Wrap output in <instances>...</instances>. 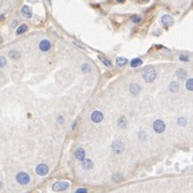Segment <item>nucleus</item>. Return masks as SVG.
<instances>
[{"label": "nucleus", "mask_w": 193, "mask_h": 193, "mask_svg": "<svg viewBox=\"0 0 193 193\" xmlns=\"http://www.w3.org/2000/svg\"><path fill=\"white\" fill-rule=\"evenodd\" d=\"M112 151L116 154H121L124 151V145H123V143L120 141V140L114 141L112 144Z\"/></svg>", "instance_id": "nucleus-4"}, {"label": "nucleus", "mask_w": 193, "mask_h": 193, "mask_svg": "<svg viewBox=\"0 0 193 193\" xmlns=\"http://www.w3.org/2000/svg\"><path fill=\"white\" fill-rule=\"evenodd\" d=\"M69 188V184L67 181H56L55 184L52 186V189L55 192H59V191H65Z\"/></svg>", "instance_id": "nucleus-3"}, {"label": "nucleus", "mask_w": 193, "mask_h": 193, "mask_svg": "<svg viewBox=\"0 0 193 193\" xmlns=\"http://www.w3.org/2000/svg\"><path fill=\"white\" fill-rule=\"evenodd\" d=\"M1 20H3V15H0V21H1Z\"/></svg>", "instance_id": "nucleus-34"}, {"label": "nucleus", "mask_w": 193, "mask_h": 193, "mask_svg": "<svg viewBox=\"0 0 193 193\" xmlns=\"http://www.w3.org/2000/svg\"><path fill=\"white\" fill-rule=\"evenodd\" d=\"M103 119H104L103 113L100 112L99 110H95V111H93L92 114H91V120L94 122V123H99V122L103 121Z\"/></svg>", "instance_id": "nucleus-7"}, {"label": "nucleus", "mask_w": 193, "mask_h": 193, "mask_svg": "<svg viewBox=\"0 0 193 193\" xmlns=\"http://www.w3.org/2000/svg\"><path fill=\"white\" fill-rule=\"evenodd\" d=\"M81 69H82V71L86 73V72H90L91 71V66L89 64H83L82 66H81Z\"/></svg>", "instance_id": "nucleus-22"}, {"label": "nucleus", "mask_w": 193, "mask_h": 193, "mask_svg": "<svg viewBox=\"0 0 193 193\" xmlns=\"http://www.w3.org/2000/svg\"><path fill=\"white\" fill-rule=\"evenodd\" d=\"M126 124H127V122H126V119L124 117H121L118 120V125L120 126V127H122V128H124L126 126Z\"/></svg>", "instance_id": "nucleus-19"}, {"label": "nucleus", "mask_w": 193, "mask_h": 193, "mask_svg": "<svg viewBox=\"0 0 193 193\" xmlns=\"http://www.w3.org/2000/svg\"><path fill=\"white\" fill-rule=\"evenodd\" d=\"M15 26H17V21H16V20L12 22V27H15Z\"/></svg>", "instance_id": "nucleus-30"}, {"label": "nucleus", "mask_w": 193, "mask_h": 193, "mask_svg": "<svg viewBox=\"0 0 193 193\" xmlns=\"http://www.w3.org/2000/svg\"><path fill=\"white\" fill-rule=\"evenodd\" d=\"M16 181H17L20 184L24 186V184H27L30 181V177H29V175H28L27 173H25V171H20V173H17V175H16Z\"/></svg>", "instance_id": "nucleus-2"}, {"label": "nucleus", "mask_w": 193, "mask_h": 193, "mask_svg": "<svg viewBox=\"0 0 193 193\" xmlns=\"http://www.w3.org/2000/svg\"><path fill=\"white\" fill-rule=\"evenodd\" d=\"M140 1H143V2H148L149 0H140Z\"/></svg>", "instance_id": "nucleus-35"}, {"label": "nucleus", "mask_w": 193, "mask_h": 193, "mask_svg": "<svg viewBox=\"0 0 193 193\" xmlns=\"http://www.w3.org/2000/svg\"><path fill=\"white\" fill-rule=\"evenodd\" d=\"M121 178H122V175L121 174H114V175H113V179L116 180V181H118V180H121Z\"/></svg>", "instance_id": "nucleus-28"}, {"label": "nucleus", "mask_w": 193, "mask_h": 193, "mask_svg": "<svg viewBox=\"0 0 193 193\" xmlns=\"http://www.w3.org/2000/svg\"><path fill=\"white\" fill-rule=\"evenodd\" d=\"M179 59H180V61H182V62H188V61H189V56H187V55H180Z\"/></svg>", "instance_id": "nucleus-27"}, {"label": "nucleus", "mask_w": 193, "mask_h": 193, "mask_svg": "<svg viewBox=\"0 0 193 193\" xmlns=\"http://www.w3.org/2000/svg\"><path fill=\"white\" fill-rule=\"evenodd\" d=\"M59 123H63V122H64V118L63 117H59Z\"/></svg>", "instance_id": "nucleus-31"}, {"label": "nucleus", "mask_w": 193, "mask_h": 193, "mask_svg": "<svg viewBox=\"0 0 193 193\" xmlns=\"http://www.w3.org/2000/svg\"><path fill=\"white\" fill-rule=\"evenodd\" d=\"M9 56L11 59H20V56H21V54L18 51H15V50H11L9 52Z\"/></svg>", "instance_id": "nucleus-16"}, {"label": "nucleus", "mask_w": 193, "mask_h": 193, "mask_svg": "<svg viewBox=\"0 0 193 193\" xmlns=\"http://www.w3.org/2000/svg\"><path fill=\"white\" fill-rule=\"evenodd\" d=\"M161 22L164 26H171V24L174 23V18L171 17L169 14H164L161 18Z\"/></svg>", "instance_id": "nucleus-8"}, {"label": "nucleus", "mask_w": 193, "mask_h": 193, "mask_svg": "<svg viewBox=\"0 0 193 193\" xmlns=\"http://www.w3.org/2000/svg\"><path fill=\"white\" fill-rule=\"evenodd\" d=\"M179 84L177 83V82H171V85H169V90H171V92H173V93H176L177 91L179 90Z\"/></svg>", "instance_id": "nucleus-15"}, {"label": "nucleus", "mask_w": 193, "mask_h": 193, "mask_svg": "<svg viewBox=\"0 0 193 193\" xmlns=\"http://www.w3.org/2000/svg\"><path fill=\"white\" fill-rule=\"evenodd\" d=\"M26 30H27V26H26V25H22V26H20L17 28L16 34H17V35H22L23 32H25Z\"/></svg>", "instance_id": "nucleus-21"}, {"label": "nucleus", "mask_w": 193, "mask_h": 193, "mask_svg": "<svg viewBox=\"0 0 193 193\" xmlns=\"http://www.w3.org/2000/svg\"><path fill=\"white\" fill-rule=\"evenodd\" d=\"M21 12H22V14L25 17L27 18L32 17V10H30V8H29L28 5H24L22 8V10H21Z\"/></svg>", "instance_id": "nucleus-11"}, {"label": "nucleus", "mask_w": 193, "mask_h": 193, "mask_svg": "<svg viewBox=\"0 0 193 193\" xmlns=\"http://www.w3.org/2000/svg\"><path fill=\"white\" fill-rule=\"evenodd\" d=\"M153 130H155L157 133H159V134H161V133H163L165 130V123L162 120L154 121V123H153Z\"/></svg>", "instance_id": "nucleus-5"}, {"label": "nucleus", "mask_w": 193, "mask_h": 193, "mask_svg": "<svg viewBox=\"0 0 193 193\" xmlns=\"http://www.w3.org/2000/svg\"><path fill=\"white\" fill-rule=\"evenodd\" d=\"M132 21L134 23H136V24H138V23L141 22V17L138 16V15H133V16H132Z\"/></svg>", "instance_id": "nucleus-24"}, {"label": "nucleus", "mask_w": 193, "mask_h": 193, "mask_svg": "<svg viewBox=\"0 0 193 193\" xmlns=\"http://www.w3.org/2000/svg\"><path fill=\"white\" fill-rule=\"evenodd\" d=\"M76 125H77V123H76V122H73V124H72V127H71L72 130H75V126H76Z\"/></svg>", "instance_id": "nucleus-32"}, {"label": "nucleus", "mask_w": 193, "mask_h": 193, "mask_svg": "<svg viewBox=\"0 0 193 193\" xmlns=\"http://www.w3.org/2000/svg\"><path fill=\"white\" fill-rule=\"evenodd\" d=\"M86 191H87V190H86V189H78V190H77L76 192L80 193V192H86Z\"/></svg>", "instance_id": "nucleus-29"}, {"label": "nucleus", "mask_w": 193, "mask_h": 193, "mask_svg": "<svg viewBox=\"0 0 193 193\" xmlns=\"http://www.w3.org/2000/svg\"><path fill=\"white\" fill-rule=\"evenodd\" d=\"M75 157H76L78 160L82 161V160L85 157V152H84V150H83L82 148H78L76 150V152H75Z\"/></svg>", "instance_id": "nucleus-12"}, {"label": "nucleus", "mask_w": 193, "mask_h": 193, "mask_svg": "<svg viewBox=\"0 0 193 193\" xmlns=\"http://www.w3.org/2000/svg\"><path fill=\"white\" fill-rule=\"evenodd\" d=\"M2 188V182H1V181H0V189Z\"/></svg>", "instance_id": "nucleus-36"}, {"label": "nucleus", "mask_w": 193, "mask_h": 193, "mask_svg": "<svg viewBox=\"0 0 193 193\" xmlns=\"http://www.w3.org/2000/svg\"><path fill=\"white\" fill-rule=\"evenodd\" d=\"M39 49H40L42 52H48V51L51 49V43H50V41L49 40L40 41V43H39Z\"/></svg>", "instance_id": "nucleus-10"}, {"label": "nucleus", "mask_w": 193, "mask_h": 193, "mask_svg": "<svg viewBox=\"0 0 193 193\" xmlns=\"http://www.w3.org/2000/svg\"><path fill=\"white\" fill-rule=\"evenodd\" d=\"M81 166H82L83 169H85V171H90V169L93 168L94 164H93V162L91 161V160H89V159H83V160H82V163H81Z\"/></svg>", "instance_id": "nucleus-9"}, {"label": "nucleus", "mask_w": 193, "mask_h": 193, "mask_svg": "<svg viewBox=\"0 0 193 193\" xmlns=\"http://www.w3.org/2000/svg\"><path fill=\"white\" fill-rule=\"evenodd\" d=\"M192 83H193V80L192 79H191V78H190V79H189L188 81H187V89H188L189 91H192L193 90V86H192Z\"/></svg>", "instance_id": "nucleus-23"}, {"label": "nucleus", "mask_w": 193, "mask_h": 193, "mask_svg": "<svg viewBox=\"0 0 193 193\" xmlns=\"http://www.w3.org/2000/svg\"><path fill=\"white\" fill-rule=\"evenodd\" d=\"M99 59H100V62L103 64H105L106 66H108V67H110L111 66V61L110 59H106V57H104V56H99Z\"/></svg>", "instance_id": "nucleus-20"}, {"label": "nucleus", "mask_w": 193, "mask_h": 193, "mask_svg": "<svg viewBox=\"0 0 193 193\" xmlns=\"http://www.w3.org/2000/svg\"><path fill=\"white\" fill-rule=\"evenodd\" d=\"M140 65H143V61H141L140 59H134L132 62H130V67L132 68L139 67Z\"/></svg>", "instance_id": "nucleus-14"}, {"label": "nucleus", "mask_w": 193, "mask_h": 193, "mask_svg": "<svg viewBox=\"0 0 193 193\" xmlns=\"http://www.w3.org/2000/svg\"><path fill=\"white\" fill-rule=\"evenodd\" d=\"M36 173L39 176H45L48 173H49V166L45 165V164H43V163H41V164H39V165H37Z\"/></svg>", "instance_id": "nucleus-6"}, {"label": "nucleus", "mask_w": 193, "mask_h": 193, "mask_svg": "<svg viewBox=\"0 0 193 193\" xmlns=\"http://www.w3.org/2000/svg\"><path fill=\"white\" fill-rule=\"evenodd\" d=\"M126 64H127V59H124V57H118L117 59V65L119 67H122Z\"/></svg>", "instance_id": "nucleus-17"}, {"label": "nucleus", "mask_w": 193, "mask_h": 193, "mask_svg": "<svg viewBox=\"0 0 193 193\" xmlns=\"http://www.w3.org/2000/svg\"><path fill=\"white\" fill-rule=\"evenodd\" d=\"M143 77H144V80L147 82V83H151L153 81L155 80L157 78V71L153 67H147L144 70V73H143Z\"/></svg>", "instance_id": "nucleus-1"}, {"label": "nucleus", "mask_w": 193, "mask_h": 193, "mask_svg": "<svg viewBox=\"0 0 193 193\" xmlns=\"http://www.w3.org/2000/svg\"><path fill=\"white\" fill-rule=\"evenodd\" d=\"M177 77L179 78L180 80H184V78L187 77V71H186L184 69H179V70L177 71Z\"/></svg>", "instance_id": "nucleus-18"}, {"label": "nucleus", "mask_w": 193, "mask_h": 193, "mask_svg": "<svg viewBox=\"0 0 193 193\" xmlns=\"http://www.w3.org/2000/svg\"><path fill=\"white\" fill-rule=\"evenodd\" d=\"M130 92L133 95H137L140 92V86L137 83H132L130 86Z\"/></svg>", "instance_id": "nucleus-13"}, {"label": "nucleus", "mask_w": 193, "mask_h": 193, "mask_svg": "<svg viewBox=\"0 0 193 193\" xmlns=\"http://www.w3.org/2000/svg\"><path fill=\"white\" fill-rule=\"evenodd\" d=\"M186 123H187V121H186V119L184 118H180V119H178V124L181 126L186 125Z\"/></svg>", "instance_id": "nucleus-26"}, {"label": "nucleus", "mask_w": 193, "mask_h": 193, "mask_svg": "<svg viewBox=\"0 0 193 193\" xmlns=\"http://www.w3.org/2000/svg\"><path fill=\"white\" fill-rule=\"evenodd\" d=\"M46 1H48V2H49L50 5H51V0H46Z\"/></svg>", "instance_id": "nucleus-37"}, {"label": "nucleus", "mask_w": 193, "mask_h": 193, "mask_svg": "<svg viewBox=\"0 0 193 193\" xmlns=\"http://www.w3.org/2000/svg\"><path fill=\"white\" fill-rule=\"evenodd\" d=\"M1 41H2V38H1V36H0V42H1Z\"/></svg>", "instance_id": "nucleus-38"}, {"label": "nucleus", "mask_w": 193, "mask_h": 193, "mask_svg": "<svg viewBox=\"0 0 193 193\" xmlns=\"http://www.w3.org/2000/svg\"><path fill=\"white\" fill-rule=\"evenodd\" d=\"M117 1H118V2H121V3H122V2H124L125 0H117Z\"/></svg>", "instance_id": "nucleus-33"}, {"label": "nucleus", "mask_w": 193, "mask_h": 193, "mask_svg": "<svg viewBox=\"0 0 193 193\" xmlns=\"http://www.w3.org/2000/svg\"><path fill=\"white\" fill-rule=\"evenodd\" d=\"M5 65H7V59L5 57H0V68L5 67Z\"/></svg>", "instance_id": "nucleus-25"}]
</instances>
